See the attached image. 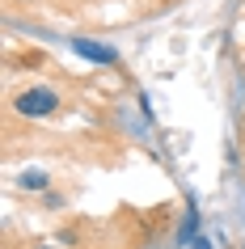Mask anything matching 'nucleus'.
Masks as SVG:
<instances>
[{
    "label": "nucleus",
    "mask_w": 245,
    "mask_h": 249,
    "mask_svg": "<svg viewBox=\"0 0 245 249\" xmlns=\"http://www.w3.org/2000/svg\"><path fill=\"white\" fill-rule=\"evenodd\" d=\"M241 249H245V245H241Z\"/></svg>",
    "instance_id": "obj_6"
},
{
    "label": "nucleus",
    "mask_w": 245,
    "mask_h": 249,
    "mask_svg": "<svg viewBox=\"0 0 245 249\" xmlns=\"http://www.w3.org/2000/svg\"><path fill=\"white\" fill-rule=\"evenodd\" d=\"M21 186H26V190H47V186H51V178H47V173H26V178H21Z\"/></svg>",
    "instance_id": "obj_3"
},
{
    "label": "nucleus",
    "mask_w": 245,
    "mask_h": 249,
    "mask_svg": "<svg viewBox=\"0 0 245 249\" xmlns=\"http://www.w3.org/2000/svg\"><path fill=\"white\" fill-rule=\"evenodd\" d=\"M38 249H59V245H38Z\"/></svg>",
    "instance_id": "obj_5"
},
{
    "label": "nucleus",
    "mask_w": 245,
    "mask_h": 249,
    "mask_svg": "<svg viewBox=\"0 0 245 249\" xmlns=\"http://www.w3.org/2000/svg\"><path fill=\"white\" fill-rule=\"evenodd\" d=\"M190 249H211V245H207L203 236H199V241H190Z\"/></svg>",
    "instance_id": "obj_4"
},
{
    "label": "nucleus",
    "mask_w": 245,
    "mask_h": 249,
    "mask_svg": "<svg viewBox=\"0 0 245 249\" xmlns=\"http://www.w3.org/2000/svg\"><path fill=\"white\" fill-rule=\"evenodd\" d=\"M72 51L85 55V59H93V64H106V68H114V64H118V51H114V47L93 42V38H72Z\"/></svg>",
    "instance_id": "obj_2"
},
{
    "label": "nucleus",
    "mask_w": 245,
    "mask_h": 249,
    "mask_svg": "<svg viewBox=\"0 0 245 249\" xmlns=\"http://www.w3.org/2000/svg\"><path fill=\"white\" fill-rule=\"evenodd\" d=\"M13 110L21 118H51L59 110V93L55 89H26V93H17Z\"/></svg>",
    "instance_id": "obj_1"
}]
</instances>
